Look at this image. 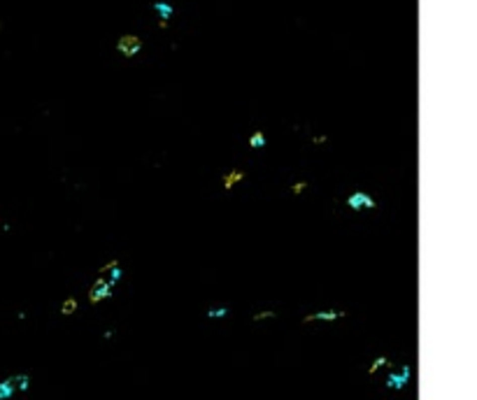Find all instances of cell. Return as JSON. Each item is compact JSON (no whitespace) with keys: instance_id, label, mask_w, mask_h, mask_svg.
<instances>
[{"instance_id":"6da1fadb","label":"cell","mask_w":477,"mask_h":400,"mask_svg":"<svg viewBox=\"0 0 477 400\" xmlns=\"http://www.w3.org/2000/svg\"><path fill=\"white\" fill-rule=\"evenodd\" d=\"M410 379H412V365L405 363V365H400L398 370H391V372H389L387 379H384V386L391 388V391H403V388L410 384Z\"/></svg>"},{"instance_id":"7a4b0ae2","label":"cell","mask_w":477,"mask_h":400,"mask_svg":"<svg viewBox=\"0 0 477 400\" xmlns=\"http://www.w3.org/2000/svg\"><path fill=\"white\" fill-rule=\"evenodd\" d=\"M98 275H100V277H105V282L114 289V286L121 282V277H124V268H121L119 258H112V261H107L105 265L98 268Z\"/></svg>"},{"instance_id":"3957f363","label":"cell","mask_w":477,"mask_h":400,"mask_svg":"<svg viewBox=\"0 0 477 400\" xmlns=\"http://www.w3.org/2000/svg\"><path fill=\"white\" fill-rule=\"evenodd\" d=\"M347 207L354 210V212H361V210H375L377 203H375V198L370 193H366V191H354V193L347 195Z\"/></svg>"},{"instance_id":"277c9868","label":"cell","mask_w":477,"mask_h":400,"mask_svg":"<svg viewBox=\"0 0 477 400\" xmlns=\"http://www.w3.org/2000/svg\"><path fill=\"white\" fill-rule=\"evenodd\" d=\"M112 286L105 282V277H98L93 284H91V289H89V303L91 305H98V303H103V300H107V298H112Z\"/></svg>"},{"instance_id":"5b68a950","label":"cell","mask_w":477,"mask_h":400,"mask_svg":"<svg viewBox=\"0 0 477 400\" xmlns=\"http://www.w3.org/2000/svg\"><path fill=\"white\" fill-rule=\"evenodd\" d=\"M140 49H142V40L138 35H124L116 42V51L124 54L126 58H133L135 54H140Z\"/></svg>"},{"instance_id":"8992f818","label":"cell","mask_w":477,"mask_h":400,"mask_svg":"<svg viewBox=\"0 0 477 400\" xmlns=\"http://www.w3.org/2000/svg\"><path fill=\"white\" fill-rule=\"evenodd\" d=\"M347 312L344 309H319V312H312V314L303 316V323H312V321H338V319H344Z\"/></svg>"},{"instance_id":"52a82bcc","label":"cell","mask_w":477,"mask_h":400,"mask_svg":"<svg viewBox=\"0 0 477 400\" xmlns=\"http://www.w3.org/2000/svg\"><path fill=\"white\" fill-rule=\"evenodd\" d=\"M30 382H33V379H30L28 372H19V375L12 377V384H14V388H17V393H26L30 388Z\"/></svg>"},{"instance_id":"ba28073f","label":"cell","mask_w":477,"mask_h":400,"mask_svg":"<svg viewBox=\"0 0 477 400\" xmlns=\"http://www.w3.org/2000/svg\"><path fill=\"white\" fill-rule=\"evenodd\" d=\"M14 393H17V388H14V384H12V377L3 379V382H0V400H10Z\"/></svg>"},{"instance_id":"9c48e42d","label":"cell","mask_w":477,"mask_h":400,"mask_svg":"<svg viewBox=\"0 0 477 400\" xmlns=\"http://www.w3.org/2000/svg\"><path fill=\"white\" fill-rule=\"evenodd\" d=\"M242 179H245V175H242L240 170H230L228 175H224V188H226V191H230V188L235 186L237 182H242Z\"/></svg>"},{"instance_id":"30bf717a","label":"cell","mask_w":477,"mask_h":400,"mask_svg":"<svg viewBox=\"0 0 477 400\" xmlns=\"http://www.w3.org/2000/svg\"><path fill=\"white\" fill-rule=\"evenodd\" d=\"M249 147H252V149H263V147H266V135H263V130H254V133L249 135Z\"/></svg>"},{"instance_id":"8fae6325","label":"cell","mask_w":477,"mask_h":400,"mask_svg":"<svg viewBox=\"0 0 477 400\" xmlns=\"http://www.w3.org/2000/svg\"><path fill=\"white\" fill-rule=\"evenodd\" d=\"M154 10H156L161 17H163V21H161V26H168V19H170V14H172V7L168 5V3H154Z\"/></svg>"},{"instance_id":"7c38bea8","label":"cell","mask_w":477,"mask_h":400,"mask_svg":"<svg viewBox=\"0 0 477 400\" xmlns=\"http://www.w3.org/2000/svg\"><path fill=\"white\" fill-rule=\"evenodd\" d=\"M382 368H389V358L387 356H377V358H375L373 363H370V368H368V375H377Z\"/></svg>"},{"instance_id":"4fadbf2b","label":"cell","mask_w":477,"mask_h":400,"mask_svg":"<svg viewBox=\"0 0 477 400\" xmlns=\"http://www.w3.org/2000/svg\"><path fill=\"white\" fill-rule=\"evenodd\" d=\"M75 312H77V300H75V298H66V300L61 303V314L70 316V314H75Z\"/></svg>"},{"instance_id":"5bb4252c","label":"cell","mask_w":477,"mask_h":400,"mask_svg":"<svg viewBox=\"0 0 477 400\" xmlns=\"http://www.w3.org/2000/svg\"><path fill=\"white\" fill-rule=\"evenodd\" d=\"M228 314H230L228 307H210L207 309V319H212V321H214V319H226Z\"/></svg>"},{"instance_id":"9a60e30c","label":"cell","mask_w":477,"mask_h":400,"mask_svg":"<svg viewBox=\"0 0 477 400\" xmlns=\"http://www.w3.org/2000/svg\"><path fill=\"white\" fill-rule=\"evenodd\" d=\"M275 316H277V314H275L272 309H263V312H256L252 319H254V321H268V319H275Z\"/></svg>"},{"instance_id":"2e32d148","label":"cell","mask_w":477,"mask_h":400,"mask_svg":"<svg viewBox=\"0 0 477 400\" xmlns=\"http://www.w3.org/2000/svg\"><path fill=\"white\" fill-rule=\"evenodd\" d=\"M308 186H310L308 182H296V184H293V186H291V193H293V195H301V193H303V191H305V188H308Z\"/></svg>"},{"instance_id":"e0dca14e","label":"cell","mask_w":477,"mask_h":400,"mask_svg":"<svg viewBox=\"0 0 477 400\" xmlns=\"http://www.w3.org/2000/svg\"><path fill=\"white\" fill-rule=\"evenodd\" d=\"M112 338H114V330H105L103 333V340H112Z\"/></svg>"},{"instance_id":"ac0fdd59","label":"cell","mask_w":477,"mask_h":400,"mask_svg":"<svg viewBox=\"0 0 477 400\" xmlns=\"http://www.w3.org/2000/svg\"><path fill=\"white\" fill-rule=\"evenodd\" d=\"M326 140H328V138H324V135H319V138H314V142H317V145H321V142H326Z\"/></svg>"}]
</instances>
